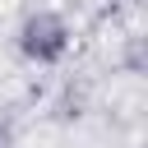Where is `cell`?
Masks as SVG:
<instances>
[{
  "label": "cell",
  "mask_w": 148,
  "mask_h": 148,
  "mask_svg": "<svg viewBox=\"0 0 148 148\" xmlns=\"http://www.w3.org/2000/svg\"><path fill=\"white\" fill-rule=\"evenodd\" d=\"M14 46L28 65H60L69 51H74V23L60 14V9H28L14 28Z\"/></svg>",
  "instance_id": "cell-1"
},
{
  "label": "cell",
  "mask_w": 148,
  "mask_h": 148,
  "mask_svg": "<svg viewBox=\"0 0 148 148\" xmlns=\"http://www.w3.org/2000/svg\"><path fill=\"white\" fill-rule=\"evenodd\" d=\"M0 139H5V130H0Z\"/></svg>",
  "instance_id": "cell-2"
}]
</instances>
